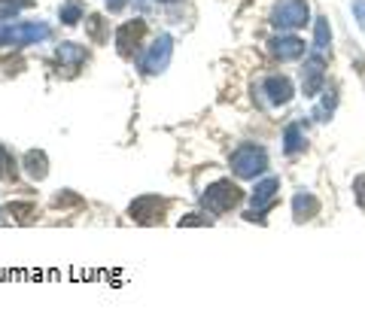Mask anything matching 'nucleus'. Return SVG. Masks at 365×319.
<instances>
[{"instance_id":"obj_25","label":"nucleus","mask_w":365,"mask_h":319,"mask_svg":"<svg viewBox=\"0 0 365 319\" xmlns=\"http://www.w3.org/2000/svg\"><path fill=\"white\" fill-rule=\"evenodd\" d=\"M180 225H207V219H201V216H195V213H192V216H182V219H180Z\"/></svg>"},{"instance_id":"obj_24","label":"nucleus","mask_w":365,"mask_h":319,"mask_svg":"<svg viewBox=\"0 0 365 319\" xmlns=\"http://www.w3.org/2000/svg\"><path fill=\"white\" fill-rule=\"evenodd\" d=\"M9 213L19 216V219H28V216L34 213V207H31V204H13V207H9Z\"/></svg>"},{"instance_id":"obj_17","label":"nucleus","mask_w":365,"mask_h":319,"mask_svg":"<svg viewBox=\"0 0 365 319\" xmlns=\"http://www.w3.org/2000/svg\"><path fill=\"white\" fill-rule=\"evenodd\" d=\"M34 6V0H0V19H13L19 9Z\"/></svg>"},{"instance_id":"obj_10","label":"nucleus","mask_w":365,"mask_h":319,"mask_svg":"<svg viewBox=\"0 0 365 319\" xmlns=\"http://www.w3.org/2000/svg\"><path fill=\"white\" fill-rule=\"evenodd\" d=\"M268 46H271V55L280 61H292V58H302L304 55V40L292 37V33H280V37H274Z\"/></svg>"},{"instance_id":"obj_4","label":"nucleus","mask_w":365,"mask_h":319,"mask_svg":"<svg viewBox=\"0 0 365 319\" xmlns=\"http://www.w3.org/2000/svg\"><path fill=\"white\" fill-rule=\"evenodd\" d=\"M277 189H280V179H274V177H268V179H262L259 186H256V192H253V207L247 210V219L250 222H262L265 219V213L277 204Z\"/></svg>"},{"instance_id":"obj_7","label":"nucleus","mask_w":365,"mask_h":319,"mask_svg":"<svg viewBox=\"0 0 365 319\" xmlns=\"http://www.w3.org/2000/svg\"><path fill=\"white\" fill-rule=\"evenodd\" d=\"M162 210H165V198H158V195H140L134 204H131V219L134 222H140V225H153L162 219Z\"/></svg>"},{"instance_id":"obj_3","label":"nucleus","mask_w":365,"mask_h":319,"mask_svg":"<svg viewBox=\"0 0 365 319\" xmlns=\"http://www.w3.org/2000/svg\"><path fill=\"white\" fill-rule=\"evenodd\" d=\"M271 25L277 31H295L307 25V0H280L271 9Z\"/></svg>"},{"instance_id":"obj_15","label":"nucleus","mask_w":365,"mask_h":319,"mask_svg":"<svg viewBox=\"0 0 365 319\" xmlns=\"http://www.w3.org/2000/svg\"><path fill=\"white\" fill-rule=\"evenodd\" d=\"M25 170L31 179H46V174H49V158H46V152H40V150L25 152Z\"/></svg>"},{"instance_id":"obj_14","label":"nucleus","mask_w":365,"mask_h":319,"mask_svg":"<svg viewBox=\"0 0 365 319\" xmlns=\"http://www.w3.org/2000/svg\"><path fill=\"white\" fill-rule=\"evenodd\" d=\"M304 146H307V137L302 131V125L299 122L287 125V131H283V150H287V155H299Z\"/></svg>"},{"instance_id":"obj_2","label":"nucleus","mask_w":365,"mask_h":319,"mask_svg":"<svg viewBox=\"0 0 365 319\" xmlns=\"http://www.w3.org/2000/svg\"><path fill=\"white\" fill-rule=\"evenodd\" d=\"M265 167H268V155L256 143H244L232 152V170L241 179H256L259 174H265Z\"/></svg>"},{"instance_id":"obj_9","label":"nucleus","mask_w":365,"mask_h":319,"mask_svg":"<svg viewBox=\"0 0 365 319\" xmlns=\"http://www.w3.org/2000/svg\"><path fill=\"white\" fill-rule=\"evenodd\" d=\"M262 95L271 107H283L292 100V83L287 76H268L265 83H262Z\"/></svg>"},{"instance_id":"obj_20","label":"nucleus","mask_w":365,"mask_h":319,"mask_svg":"<svg viewBox=\"0 0 365 319\" xmlns=\"http://www.w3.org/2000/svg\"><path fill=\"white\" fill-rule=\"evenodd\" d=\"M86 25H88V37H91V40H95V43H104V19H101V16H91Z\"/></svg>"},{"instance_id":"obj_18","label":"nucleus","mask_w":365,"mask_h":319,"mask_svg":"<svg viewBox=\"0 0 365 319\" xmlns=\"http://www.w3.org/2000/svg\"><path fill=\"white\" fill-rule=\"evenodd\" d=\"M16 174H19V167H16V158L9 155L4 146H0V177L4 179H16Z\"/></svg>"},{"instance_id":"obj_13","label":"nucleus","mask_w":365,"mask_h":319,"mask_svg":"<svg viewBox=\"0 0 365 319\" xmlns=\"http://www.w3.org/2000/svg\"><path fill=\"white\" fill-rule=\"evenodd\" d=\"M58 61L61 67H67V70H79V67L86 64V49L76 43H61L58 46Z\"/></svg>"},{"instance_id":"obj_6","label":"nucleus","mask_w":365,"mask_h":319,"mask_svg":"<svg viewBox=\"0 0 365 319\" xmlns=\"http://www.w3.org/2000/svg\"><path fill=\"white\" fill-rule=\"evenodd\" d=\"M143 33H146V21L143 19H131V21H125V25L116 28V49H119L122 58H131V55L140 49Z\"/></svg>"},{"instance_id":"obj_12","label":"nucleus","mask_w":365,"mask_h":319,"mask_svg":"<svg viewBox=\"0 0 365 319\" xmlns=\"http://www.w3.org/2000/svg\"><path fill=\"white\" fill-rule=\"evenodd\" d=\"M329 46H332V28H329V19L319 16L314 21V52L311 55H319V58H326L329 55Z\"/></svg>"},{"instance_id":"obj_26","label":"nucleus","mask_w":365,"mask_h":319,"mask_svg":"<svg viewBox=\"0 0 365 319\" xmlns=\"http://www.w3.org/2000/svg\"><path fill=\"white\" fill-rule=\"evenodd\" d=\"M125 4H128V0H107V9H110V13H119Z\"/></svg>"},{"instance_id":"obj_8","label":"nucleus","mask_w":365,"mask_h":319,"mask_svg":"<svg viewBox=\"0 0 365 319\" xmlns=\"http://www.w3.org/2000/svg\"><path fill=\"white\" fill-rule=\"evenodd\" d=\"M326 83V58H319V55H311V58L304 61V70H302V88L307 98H314L319 88Z\"/></svg>"},{"instance_id":"obj_23","label":"nucleus","mask_w":365,"mask_h":319,"mask_svg":"<svg viewBox=\"0 0 365 319\" xmlns=\"http://www.w3.org/2000/svg\"><path fill=\"white\" fill-rule=\"evenodd\" d=\"M353 19H356V25L365 31V0H353Z\"/></svg>"},{"instance_id":"obj_19","label":"nucleus","mask_w":365,"mask_h":319,"mask_svg":"<svg viewBox=\"0 0 365 319\" xmlns=\"http://www.w3.org/2000/svg\"><path fill=\"white\" fill-rule=\"evenodd\" d=\"M332 110H335V91H326V100L314 110V119H317V122H329Z\"/></svg>"},{"instance_id":"obj_22","label":"nucleus","mask_w":365,"mask_h":319,"mask_svg":"<svg viewBox=\"0 0 365 319\" xmlns=\"http://www.w3.org/2000/svg\"><path fill=\"white\" fill-rule=\"evenodd\" d=\"M353 195H356V204L365 210V177H356V179H353Z\"/></svg>"},{"instance_id":"obj_21","label":"nucleus","mask_w":365,"mask_h":319,"mask_svg":"<svg viewBox=\"0 0 365 319\" xmlns=\"http://www.w3.org/2000/svg\"><path fill=\"white\" fill-rule=\"evenodd\" d=\"M83 204V198L71 195V192H61V195H55V207H79Z\"/></svg>"},{"instance_id":"obj_27","label":"nucleus","mask_w":365,"mask_h":319,"mask_svg":"<svg viewBox=\"0 0 365 319\" xmlns=\"http://www.w3.org/2000/svg\"><path fill=\"white\" fill-rule=\"evenodd\" d=\"M162 4H177V0H162Z\"/></svg>"},{"instance_id":"obj_1","label":"nucleus","mask_w":365,"mask_h":319,"mask_svg":"<svg viewBox=\"0 0 365 319\" xmlns=\"http://www.w3.org/2000/svg\"><path fill=\"white\" fill-rule=\"evenodd\" d=\"M241 198H244V192L237 189L232 179H216L213 186H207L204 189V195H201L204 207H207V213H213V216H222L232 207H237Z\"/></svg>"},{"instance_id":"obj_11","label":"nucleus","mask_w":365,"mask_h":319,"mask_svg":"<svg viewBox=\"0 0 365 319\" xmlns=\"http://www.w3.org/2000/svg\"><path fill=\"white\" fill-rule=\"evenodd\" d=\"M317 213H319V201L311 195V192H299V195L292 198V216H295V222H307V219H314Z\"/></svg>"},{"instance_id":"obj_16","label":"nucleus","mask_w":365,"mask_h":319,"mask_svg":"<svg viewBox=\"0 0 365 319\" xmlns=\"http://www.w3.org/2000/svg\"><path fill=\"white\" fill-rule=\"evenodd\" d=\"M83 13H86V9H83V4H79V0H67V4L58 9V16H61L64 25H76V21L83 19Z\"/></svg>"},{"instance_id":"obj_5","label":"nucleus","mask_w":365,"mask_h":319,"mask_svg":"<svg viewBox=\"0 0 365 319\" xmlns=\"http://www.w3.org/2000/svg\"><path fill=\"white\" fill-rule=\"evenodd\" d=\"M170 55H174V40H170L168 33H162V37H155V43L140 58V70L143 73H162L170 61Z\"/></svg>"}]
</instances>
